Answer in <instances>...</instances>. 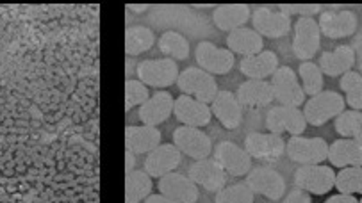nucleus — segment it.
<instances>
[{
  "label": "nucleus",
  "mask_w": 362,
  "mask_h": 203,
  "mask_svg": "<svg viewBox=\"0 0 362 203\" xmlns=\"http://www.w3.org/2000/svg\"><path fill=\"white\" fill-rule=\"evenodd\" d=\"M187 177L194 182L197 185L204 187L206 191L218 192L225 187L227 184V173L225 169L218 164L216 161H209V159H202L189 166Z\"/></svg>",
  "instance_id": "obj_16"
},
{
  "label": "nucleus",
  "mask_w": 362,
  "mask_h": 203,
  "mask_svg": "<svg viewBox=\"0 0 362 203\" xmlns=\"http://www.w3.org/2000/svg\"><path fill=\"white\" fill-rule=\"evenodd\" d=\"M298 77H300V84H302L303 91L309 97H316L323 91V72L320 70L316 63H310V61H305V63L300 64L298 68Z\"/></svg>",
  "instance_id": "obj_33"
},
{
  "label": "nucleus",
  "mask_w": 362,
  "mask_h": 203,
  "mask_svg": "<svg viewBox=\"0 0 362 203\" xmlns=\"http://www.w3.org/2000/svg\"><path fill=\"white\" fill-rule=\"evenodd\" d=\"M156 43V34L148 27L136 25L125 30V54L127 56H139L150 50Z\"/></svg>",
  "instance_id": "obj_30"
},
{
  "label": "nucleus",
  "mask_w": 362,
  "mask_h": 203,
  "mask_svg": "<svg viewBox=\"0 0 362 203\" xmlns=\"http://www.w3.org/2000/svg\"><path fill=\"white\" fill-rule=\"evenodd\" d=\"M143 203H177V202H173V199H170V198H166L165 195H150L148 198L145 199V202Z\"/></svg>",
  "instance_id": "obj_41"
},
{
  "label": "nucleus",
  "mask_w": 362,
  "mask_h": 203,
  "mask_svg": "<svg viewBox=\"0 0 362 203\" xmlns=\"http://www.w3.org/2000/svg\"><path fill=\"white\" fill-rule=\"evenodd\" d=\"M182 162V154L175 144H159L153 152H150L145 161V171L150 177L160 178L173 173Z\"/></svg>",
  "instance_id": "obj_18"
},
{
  "label": "nucleus",
  "mask_w": 362,
  "mask_h": 203,
  "mask_svg": "<svg viewBox=\"0 0 362 203\" xmlns=\"http://www.w3.org/2000/svg\"><path fill=\"white\" fill-rule=\"evenodd\" d=\"M134 164H136L134 154L127 150V152H125V169H127V173H129V171H132V169H134Z\"/></svg>",
  "instance_id": "obj_42"
},
{
  "label": "nucleus",
  "mask_w": 362,
  "mask_h": 203,
  "mask_svg": "<svg viewBox=\"0 0 362 203\" xmlns=\"http://www.w3.org/2000/svg\"><path fill=\"white\" fill-rule=\"evenodd\" d=\"M177 86L191 98L204 102V104H213L218 94V84L211 73L204 72L202 68H186L184 72L179 73Z\"/></svg>",
  "instance_id": "obj_2"
},
{
  "label": "nucleus",
  "mask_w": 362,
  "mask_h": 203,
  "mask_svg": "<svg viewBox=\"0 0 362 203\" xmlns=\"http://www.w3.org/2000/svg\"><path fill=\"white\" fill-rule=\"evenodd\" d=\"M279 68V56L272 50H262L255 56L243 57L239 63V70L248 77V80H264L266 77H273Z\"/></svg>",
  "instance_id": "obj_22"
},
{
  "label": "nucleus",
  "mask_w": 362,
  "mask_h": 203,
  "mask_svg": "<svg viewBox=\"0 0 362 203\" xmlns=\"http://www.w3.org/2000/svg\"><path fill=\"white\" fill-rule=\"evenodd\" d=\"M266 127L272 134H291L300 135L305 132L307 121L303 116V111L298 107L288 106H275L266 114Z\"/></svg>",
  "instance_id": "obj_9"
},
{
  "label": "nucleus",
  "mask_w": 362,
  "mask_h": 203,
  "mask_svg": "<svg viewBox=\"0 0 362 203\" xmlns=\"http://www.w3.org/2000/svg\"><path fill=\"white\" fill-rule=\"evenodd\" d=\"M159 50L163 56L173 61H184L189 57V42L182 34L168 30L159 38Z\"/></svg>",
  "instance_id": "obj_31"
},
{
  "label": "nucleus",
  "mask_w": 362,
  "mask_h": 203,
  "mask_svg": "<svg viewBox=\"0 0 362 203\" xmlns=\"http://www.w3.org/2000/svg\"><path fill=\"white\" fill-rule=\"evenodd\" d=\"M337 134L362 144V111H343L334 121Z\"/></svg>",
  "instance_id": "obj_32"
},
{
  "label": "nucleus",
  "mask_w": 362,
  "mask_h": 203,
  "mask_svg": "<svg viewBox=\"0 0 362 203\" xmlns=\"http://www.w3.org/2000/svg\"><path fill=\"white\" fill-rule=\"evenodd\" d=\"M252 25L262 38H284L291 30V16L284 15L279 9L257 8L252 13Z\"/></svg>",
  "instance_id": "obj_13"
},
{
  "label": "nucleus",
  "mask_w": 362,
  "mask_h": 203,
  "mask_svg": "<svg viewBox=\"0 0 362 203\" xmlns=\"http://www.w3.org/2000/svg\"><path fill=\"white\" fill-rule=\"evenodd\" d=\"M138 80L148 87H168L179 79V64L177 61L160 57V59H146L138 64Z\"/></svg>",
  "instance_id": "obj_4"
},
{
  "label": "nucleus",
  "mask_w": 362,
  "mask_h": 203,
  "mask_svg": "<svg viewBox=\"0 0 362 203\" xmlns=\"http://www.w3.org/2000/svg\"><path fill=\"white\" fill-rule=\"evenodd\" d=\"M284 203H313V198H310L309 192L302 191V189H293L291 192H288Z\"/></svg>",
  "instance_id": "obj_39"
},
{
  "label": "nucleus",
  "mask_w": 362,
  "mask_h": 203,
  "mask_svg": "<svg viewBox=\"0 0 362 203\" xmlns=\"http://www.w3.org/2000/svg\"><path fill=\"white\" fill-rule=\"evenodd\" d=\"M358 203H362V199H358Z\"/></svg>",
  "instance_id": "obj_44"
},
{
  "label": "nucleus",
  "mask_w": 362,
  "mask_h": 203,
  "mask_svg": "<svg viewBox=\"0 0 362 203\" xmlns=\"http://www.w3.org/2000/svg\"><path fill=\"white\" fill-rule=\"evenodd\" d=\"M173 144L180 150V154H186L187 157L194 161L207 159L213 152V141L202 128L182 127L173 130Z\"/></svg>",
  "instance_id": "obj_7"
},
{
  "label": "nucleus",
  "mask_w": 362,
  "mask_h": 203,
  "mask_svg": "<svg viewBox=\"0 0 362 203\" xmlns=\"http://www.w3.org/2000/svg\"><path fill=\"white\" fill-rule=\"evenodd\" d=\"M329 161L341 169L351 166L362 168V144L346 137L334 141L329 148Z\"/></svg>",
  "instance_id": "obj_27"
},
{
  "label": "nucleus",
  "mask_w": 362,
  "mask_h": 203,
  "mask_svg": "<svg viewBox=\"0 0 362 203\" xmlns=\"http://www.w3.org/2000/svg\"><path fill=\"white\" fill-rule=\"evenodd\" d=\"M214 203H254V191L247 185V182L225 185L216 192Z\"/></svg>",
  "instance_id": "obj_36"
},
{
  "label": "nucleus",
  "mask_w": 362,
  "mask_h": 203,
  "mask_svg": "<svg viewBox=\"0 0 362 203\" xmlns=\"http://www.w3.org/2000/svg\"><path fill=\"white\" fill-rule=\"evenodd\" d=\"M320 29L323 36L330 39L350 38L357 30V15L354 11H321L320 15Z\"/></svg>",
  "instance_id": "obj_17"
},
{
  "label": "nucleus",
  "mask_w": 362,
  "mask_h": 203,
  "mask_svg": "<svg viewBox=\"0 0 362 203\" xmlns=\"http://www.w3.org/2000/svg\"><path fill=\"white\" fill-rule=\"evenodd\" d=\"M150 91L148 86L141 82V80L127 79L125 80V111H131L132 107H141L145 102H148Z\"/></svg>",
  "instance_id": "obj_37"
},
{
  "label": "nucleus",
  "mask_w": 362,
  "mask_h": 203,
  "mask_svg": "<svg viewBox=\"0 0 362 203\" xmlns=\"http://www.w3.org/2000/svg\"><path fill=\"white\" fill-rule=\"evenodd\" d=\"M248 20H252V11L250 8L245 4L220 6V8L214 9L213 13L214 25L220 30H227V32L241 29V27H245V23H247Z\"/></svg>",
  "instance_id": "obj_28"
},
{
  "label": "nucleus",
  "mask_w": 362,
  "mask_h": 203,
  "mask_svg": "<svg viewBox=\"0 0 362 203\" xmlns=\"http://www.w3.org/2000/svg\"><path fill=\"white\" fill-rule=\"evenodd\" d=\"M235 97L241 107H250V109L269 106L275 100L272 82H266V80H247L238 87Z\"/></svg>",
  "instance_id": "obj_24"
},
{
  "label": "nucleus",
  "mask_w": 362,
  "mask_h": 203,
  "mask_svg": "<svg viewBox=\"0 0 362 203\" xmlns=\"http://www.w3.org/2000/svg\"><path fill=\"white\" fill-rule=\"evenodd\" d=\"M227 49L232 54L250 57L262 52V49H264V39H262V36L254 27L252 29L250 27H241V29H235L232 32H228Z\"/></svg>",
  "instance_id": "obj_25"
},
{
  "label": "nucleus",
  "mask_w": 362,
  "mask_h": 203,
  "mask_svg": "<svg viewBox=\"0 0 362 203\" xmlns=\"http://www.w3.org/2000/svg\"><path fill=\"white\" fill-rule=\"evenodd\" d=\"M214 161L225 169L227 175L234 177H245L250 173L252 157L245 148H239L232 141H221L214 148Z\"/></svg>",
  "instance_id": "obj_12"
},
{
  "label": "nucleus",
  "mask_w": 362,
  "mask_h": 203,
  "mask_svg": "<svg viewBox=\"0 0 362 203\" xmlns=\"http://www.w3.org/2000/svg\"><path fill=\"white\" fill-rule=\"evenodd\" d=\"M321 29L317 20L300 18L295 23V36H293V54L298 59L310 61L321 47Z\"/></svg>",
  "instance_id": "obj_8"
},
{
  "label": "nucleus",
  "mask_w": 362,
  "mask_h": 203,
  "mask_svg": "<svg viewBox=\"0 0 362 203\" xmlns=\"http://www.w3.org/2000/svg\"><path fill=\"white\" fill-rule=\"evenodd\" d=\"M245 150L252 159L259 161H275L280 159L286 152V141L282 135L276 134H261V132H250L245 137Z\"/></svg>",
  "instance_id": "obj_14"
},
{
  "label": "nucleus",
  "mask_w": 362,
  "mask_h": 203,
  "mask_svg": "<svg viewBox=\"0 0 362 203\" xmlns=\"http://www.w3.org/2000/svg\"><path fill=\"white\" fill-rule=\"evenodd\" d=\"M173 107H175V98L168 91H157L148 98V102L139 107V120L146 127H157L172 116Z\"/></svg>",
  "instance_id": "obj_20"
},
{
  "label": "nucleus",
  "mask_w": 362,
  "mask_h": 203,
  "mask_svg": "<svg viewBox=\"0 0 362 203\" xmlns=\"http://www.w3.org/2000/svg\"><path fill=\"white\" fill-rule=\"evenodd\" d=\"M160 144V132L157 127L131 125L125 128V147L134 155L150 154Z\"/></svg>",
  "instance_id": "obj_23"
},
{
  "label": "nucleus",
  "mask_w": 362,
  "mask_h": 203,
  "mask_svg": "<svg viewBox=\"0 0 362 203\" xmlns=\"http://www.w3.org/2000/svg\"><path fill=\"white\" fill-rule=\"evenodd\" d=\"M173 114H175V118L180 123L194 128L207 127L211 123V118H213V111H211L207 104L197 100V98L187 97V94H180L177 98Z\"/></svg>",
  "instance_id": "obj_15"
},
{
  "label": "nucleus",
  "mask_w": 362,
  "mask_h": 203,
  "mask_svg": "<svg viewBox=\"0 0 362 203\" xmlns=\"http://www.w3.org/2000/svg\"><path fill=\"white\" fill-rule=\"evenodd\" d=\"M157 187H159L160 195H165L166 198L177 203H197L198 196H200L198 185L189 177H184L175 171L160 177L157 182Z\"/></svg>",
  "instance_id": "obj_19"
},
{
  "label": "nucleus",
  "mask_w": 362,
  "mask_h": 203,
  "mask_svg": "<svg viewBox=\"0 0 362 203\" xmlns=\"http://www.w3.org/2000/svg\"><path fill=\"white\" fill-rule=\"evenodd\" d=\"M341 90L344 91V102L354 111H362V75L348 72L341 77Z\"/></svg>",
  "instance_id": "obj_34"
},
{
  "label": "nucleus",
  "mask_w": 362,
  "mask_h": 203,
  "mask_svg": "<svg viewBox=\"0 0 362 203\" xmlns=\"http://www.w3.org/2000/svg\"><path fill=\"white\" fill-rule=\"evenodd\" d=\"M279 11H282L284 15L293 16V15H298L300 18H313L314 15L320 13L321 15V6H279Z\"/></svg>",
  "instance_id": "obj_38"
},
{
  "label": "nucleus",
  "mask_w": 362,
  "mask_h": 203,
  "mask_svg": "<svg viewBox=\"0 0 362 203\" xmlns=\"http://www.w3.org/2000/svg\"><path fill=\"white\" fill-rule=\"evenodd\" d=\"M129 9H131V11H134V13H145L146 9H148V6H145V4H132V6H129Z\"/></svg>",
  "instance_id": "obj_43"
},
{
  "label": "nucleus",
  "mask_w": 362,
  "mask_h": 203,
  "mask_svg": "<svg viewBox=\"0 0 362 203\" xmlns=\"http://www.w3.org/2000/svg\"><path fill=\"white\" fill-rule=\"evenodd\" d=\"M247 185L254 191V195L266 196L269 199H280L286 192L284 177L269 166L252 168L247 177Z\"/></svg>",
  "instance_id": "obj_11"
},
{
  "label": "nucleus",
  "mask_w": 362,
  "mask_h": 203,
  "mask_svg": "<svg viewBox=\"0 0 362 203\" xmlns=\"http://www.w3.org/2000/svg\"><path fill=\"white\" fill-rule=\"evenodd\" d=\"M325 203H358V199L354 195H343V192H337V195L330 196Z\"/></svg>",
  "instance_id": "obj_40"
},
{
  "label": "nucleus",
  "mask_w": 362,
  "mask_h": 203,
  "mask_svg": "<svg viewBox=\"0 0 362 203\" xmlns=\"http://www.w3.org/2000/svg\"><path fill=\"white\" fill-rule=\"evenodd\" d=\"M295 185L309 195L323 196L336 185V173L330 166H300L295 171Z\"/></svg>",
  "instance_id": "obj_5"
},
{
  "label": "nucleus",
  "mask_w": 362,
  "mask_h": 203,
  "mask_svg": "<svg viewBox=\"0 0 362 203\" xmlns=\"http://www.w3.org/2000/svg\"><path fill=\"white\" fill-rule=\"evenodd\" d=\"M343 195H362V168L351 166V168H343L339 173H336V185Z\"/></svg>",
  "instance_id": "obj_35"
},
{
  "label": "nucleus",
  "mask_w": 362,
  "mask_h": 203,
  "mask_svg": "<svg viewBox=\"0 0 362 203\" xmlns=\"http://www.w3.org/2000/svg\"><path fill=\"white\" fill-rule=\"evenodd\" d=\"M272 87L275 100L280 106L298 107L305 104V91L300 84L298 77L289 66H280L272 77Z\"/></svg>",
  "instance_id": "obj_6"
},
{
  "label": "nucleus",
  "mask_w": 362,
  "mask_h": 203,
  "mask_svg": "<svg viewBox=\"0 0 362 203\" xmlns=\"http://www.w3.org/2000/svg\"><path fill=\"white\" fill-rule=\"evenodd\" d=\"M211 111L228 130L238 128L241 120H243V107H241L238 97L232 91H218L216 98L211 104Z\"/></svg>",
  "instance_id": "obj_21"
},
{
  "label": "nucleus",
  "mask_w": 362,
  "mask_h": 203,
  "mask_svg": "<svg viewBox=\"0 0 362 203\" xmlns=\"http://www.w3.org/2000/svg\"><path fill=\"white\" fill-rule=\"evenodd\" d=\"M152 177L146 171L132 169L125 177V203H141L152 192Z\"/></svg>",
  "instance_id": "obj_29"
},
{
  "label": "nucleus",
  "mask_w": 362,
  "mask_h": 203,
  "mask_svg": "<svg viewBox=\"0 0 362 203\" xmlns=\"http://www.w3.org/2000/svg\"><path fill=\"white\" fill-rule=\"evenodd\" d=\"M329 148L323 137H302V135H291L286 143V152L289 159L300 162L302 166L321 164L329 161Z\"/></svg>",
  "instance_id": "obj_3"
},
{
  "label": "nucleus",
  "mask_w": 362,
  "mask_h": 203,
  "mask_svg": "<svg viewBox=\"0 0 362 203\" xmlns=\"http://www.w3.org/2000/svg\"><path fill=\"white\" fill-rule=\"evenodd\" d=\"M355 64V50L348 45L337 47L334 52H323L320 57V70L323 75L343 77L344 73L351 72Z\"/></svg>",
  "instance_id": "obj_26"
},
{
  "label": "nucleus",
  "mask_w": 362,
  "mask_h": 203,
  "mask_svg": "<svg viewBox=\"0 0 362 203\" xmlns=\"http://www.w3.org/2000/svg\"><path fill=\"white\" fill-rule=\"evenodd\" d=\"M194 59L204 72L211 75H225L234 68V54L228 49H220L211 42L198 43L194 50Z\"/></svg>",
  "instance_id": "obj_10"
},
{
  "label": "nucleus",
  "mask_w": 362,
  "mask_h": 203,
  "mask_svg": "<svg viewBox=\"0 0 362 203\" xmlns=\"http://www.w3.org/2000/svg\"><path fill=\"white\" fill-rule=\"evenodd\" d=\"M346 107L343 94L336 91H321L316 97H310L303 106V116H305L307 125L313 127H321L327 121L336 120Z\"/></svg>",
  "instance_id": "obj_1"
}]
</instances>
